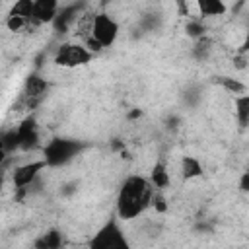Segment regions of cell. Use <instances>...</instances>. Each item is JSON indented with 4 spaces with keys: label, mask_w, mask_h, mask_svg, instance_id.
<instances>
[{
    "label": "cell",
    "mask_w": 249,
    "mask_h": 249,
    "mask_svg": "<svg viewBox=\"0 0 249 249\" xmlns=\"http://www.w3.org/2000/svg\"><path fill=\"white\" fill-rule=\"evenodd\" d=\"M156 187L152 185L150 177L130 175L119 189L117 195V214L121 220H132L140 216L148 206H152Z\"/></svg>",
    "instance_id": "obj_1"
},
{
    "label": "cell",
    "mask_w": 249,
    "mask_h": 249,
    "mask_svg": "<svg viewBox=\"0 0 249 249\" xmlns=\"http://www.w3.org/2000/svg\"><path fill=\"white\" fill-rule=\"evenodd\" d=\"M82 150V144L78 140L70 138H53L45 148H43V160L47 161L49 167H60L68 163L78 152Z\"/></svg>",
    "instance_id": "obj_2"
},
{
    "label": "cell",
    "mask_w": 249,
    "mask_h": 249,
    "mask_svg": "<svg viewBox=\"0 0 249 249\" xmlns=\"http://www.w3.org/2000/svg\"><path fill=\"white\" fill-rule=\"evenodd\" d=\"M93 58V53L80 43L74 41H66L56 49L54 54V64L64 66V68H76V66H84Z\"/></svg>",
    "instance_id": "obj_3"
},
{
    "label": "cell",
    "mask_w": 249,
    "mask_h": 249,
    "mask_svg": "<svg viewBox=\"0 0 249 249\" xmlns=\"http://www.w3.org/2000/svg\"><path fill=\"white\" fill-rule=\"evenodd\" d=\"M89 247H93V249H113V247L124 249V247H128V241H126L123 230L119 228L117 220H109V222H105V224L101 226V230L91 237Z\"/></svg>",
    "instance_id": "obj_4"
},
{
    "label": "cell",
    "mask_w": 249,
    "mask_h": 249,
    "mask_svg": "<svg viewBox=\"0 0 249 249\" xmlns=\"http://www.w3.org/2000/svg\"><path fill=\"white\" fill-rule=\"evenodd\" d=\"M47 91H49V82L45 78H41L39 74H31L25 80L19 103H23L25 109H33V107H37L47 97Z\"/></svg>",
    "instance_id": "obj_5"
},
{
    "label": "cell",
    "mask_w": 249,
    "mask_h": 249,
    "mask_svg": "<svg viewBox=\"0 0 249 249\" xmlns=\"http://www.w3.org/2000/svg\"><path fill=\"white\" fill-rule=\"evenodd\" d=\"M91 35L105 47H111L119 35V23L105 12L93 16V25H91Z\"/></svg>",
    "instance_id": "obj_6"
},
{
    "label": "cell",
    "mask_w": 249,
    "mask_h": 249,
    "mask_svg": "<svg viewBox=\"0 0 249 249\" xmlns=\"http://www.w3.org/2000/svg\"><path fill=\"white\" fill-rule=\"evenodd\" d=\"M45 167H49L45 160L29 161V163L18 165V167L14 169V175H12L14 187H16V189H27V187L37 179V175L41 173V169H45Z\"/></svg>",
    "instance_id": "obj_7"
},
{
    "label": "cell",
    "mask_w": 249,
    "mask_h": 249,
    "mask_svg": "<svg viewBox=\"0 0 249 249\" xmlns=\"http://www.w3.org/2000/svg\"><path fill=\"white\" fill-rule=\"evenodd\" d=\"M18 136H19V150H35L39 144V128L37 121L33 117H25L18 126Z\"/></svg>",
    "instance_id": "obj_8"
},
{
    "label": "cell",
    "mask_w": 249,
    "mask_h": 249,
    "mask_svg": "<svg viewBox=\"0 0 249 249\" xmlns=\"http://www.w3.org/2000/svg\"><path fill=\"white\" fill-rule=\"evenodd\" d=\"M58 0H35V8H33V25H41V23H51L54 21L56 14H58ZM29 23V25H31ZM27 25V27H29Z\"/></svg>",
    "instance_id": "obj_9"
},
{
    "label": "cell",
    "mask_w": 249,
    "mask_h": 249,
    "mask_svg": "<svg viewBox=\"0 0 249 249\" xmlns=\"http://www.w3.org/2000/svg\"><path fill=\"white\" fill-rule=\"evenodd\" d=\"M78 14H80V4L64 6V8H60V10H58V14H56V18H54V21H53V23H54V27H56L58 31H60V29L64 31L70 23H74V21L80 18Z\"/></svg>",
    "instance_id": "obj_10"
},
{
    "label": "cell",
    "mask_w": 249,
    "mask_h": 249,
    "mask_svg": "<svg viewBox=\"0 0 249 249\" xmlns=\"http://www.w3.org/2000/svg\"><path fill=\"white\" fill-rule=\"evenodd\" d=\"M150 181L158 191H165L169 187V173H167V165L163 160H158L154 163L152 173H150Z\"/></svg>",
    "instance_id": "obj_11"
},
{
    "label": "cell",
    "mask_w": 249,
    "mask_h": 249,
    "mask_svg": "<svg viewBox=\"0 0 249 249\" xmlns=\"http://www.w3.org/2000/svg\"><path fill=\"white\" fill-rule=\"evenodd\" d=\"M196 6H198V12L206 18H218L228 12V6L224 4V0H196Z\"/></svg>",
    "instance_id": "obj_12"
},
{
    "label": "cell",
    "mask_w": 249,
    "mask_h": 249,
    "mask_svg": "<svg viewBox=\"0 0 249 249\" xmlns=\"http://www.w3.org/2000/svg\"><path fill=\"white\" fill-rule=\"evenodd\" d=\"M181 175L185 179H195L202 175V163L195 156H183L181 160Z\"/></svg>",
    "instance_id": "obj_13"
},
{
    "label": "cell",
    "mask_w": 249,
    "mask_h": 249,
    "mask_svg": "<svg viewBox=\"0 0 249 249\" xmlns=\"http://www.w3.org/2000/svg\"><path fill=\"white\" fill-rule=\"evenodd\" d=\"M60 245H62V233L58 230H49L35 241L37 249H58Z\"/></svg>",
    "instance_id": "obj_14"
},
{
    "label": "cell",
    "mask_w": 249,
    "mask_h": 249,
    "mask_svg": "<svg viewBox=\"0 0 249 249\" xmlns=\"http://www.w3.org/2000/svg\"><path fill=\"white\" fill-rule=\"evenodd\" d=\"M33 8H35V0H16L8 16H18V18H23V19H27L31 23Z\"/></svg>",
    "instance_id": "obj_15"
},
{
    "label": "cell",
    "mask_w": 249,
    "mask_h": 249,
    "mask_svg": "<svg viewBox=\"0 0 249 249\" xmlns=\"http://www.w3.org/2000/svg\"><path fill=\"white\" fill-rule=\"evenodd\" d=\"M233 103H235V115H237L239 124L241 126H247L249 124V93L235 95Z\"/></svg>",
    "instance_id": "obj_16"
},
{
    "label": "cell",
    "mask_w": 249,
    "mask_h": 249,
    "mask_svg": "<svg viewBox=\"0 0 249 249\" xmlns=\"http://www.w3.org/2000/svg\"><path fill=\"white\" fill-rule=\"evenodd\" d=\"M216 84H220L226 91L235 93V95H239V93L245 91V84L239 82V80H235V78H230V76H218L216 78Z\"/></svg>",
    "instance_id": "obj_17"
},
{
    "label": "cell",
    "mask_w": 249,
    "mask_h": 249,
    "mask_svg": "<svg viewBox=\"0 0 249 249\" xmlns=\"http://www.w3.org/2000/svg\"><path fill=\"white\" fill-rule=\"evenodd\" d=\"M210 51H212V43H210L206 37L196 39L195 45H193V56H195L196 60H206L208 54H210Z\"/></svg>",
    "instance_id": "obj_18"
},
{
    "label": "cell",
    "mask_w": 249,
    "mask_h": 249,
    "mask_svg": "<svg viewBox=\"0 0 249 249\" xmlns=\"http://www.w3.org/2000/svg\"><path fill=\"white\" fill-rule=\"evenodd\" d=\"M19 148V136H18V128H10L2 134V150L6 154L14 152Z\"/></svg>",
    "instance_id": "obj_19"
},
{
    "label": "cell",
    "mask_w": 249,
    "mask_h": 249,
    "mask_svg": "<svg viewBox=\"0 0 249 249\" xmlns=\"http://www.w3.org/2000/svg\"><path fill=\"white\" fill-rule=\"evenodd\" d=\"M185 31H187V35H189L191 39H195V41H196V39L204 37L206 27H204V23H202V21H198V19H191V21H187Z\"/></svg>",
    "instance_id": "obj_20"
},
{
    "label": "cell",
    "mask_w": 249,
    "mask_h": 249,
    "mask_svg": "<svg viewBox=\"0 0 249 249\" xmlns=\"http://www.w3.org/2000/svg\"><path fill=\"white\" fill-rule=\"evenodd\" d=\"M152 206L156 208V212H167V202H165V196H163V191H154V196H152Z\"/></svg>",
    "instance_id": "obj_21"
},
{
    "label": "cell",
    "mask_w": 249,
    "mask_h": 249,
    "mask_svg": "<svg viewBox=\"0 0 249 249\" xmlns=\"http://www.w3.org/2000/svg\"><path fill=\"white\" fill-rule=\"evenodd\" d=\"M84 45H86V47H88L91 53H99V51L103 49V45H101V43H99V41H97L93 35H89L88 39H84Z\"/></svg>",
    "instance_id": "obj_22"
},
{
    "label": "cell",
    "mask_w": 249,
    "mask_h": 249,
    "mask_svg": "<svg viewBox=\"0 0 249 249\" xmlns=\"http://www.w3.org/2000/svg\"><path fill=\"white\" fill-rule=\"evenodd\" d=\"M239 189H241L243 193H249V169L243 171V175L239 177Z\"/></svg>",
    "instance_id": "obj_23"
}]
</instances>
